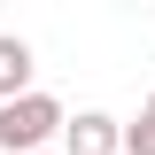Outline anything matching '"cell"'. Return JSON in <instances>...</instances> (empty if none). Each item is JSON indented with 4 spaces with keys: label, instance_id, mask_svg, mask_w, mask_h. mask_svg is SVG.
<instances>
[{
    "label": "cell",
    "instance_id": "cell-1",
    "mask_svg": "<svg viewBox=\"0 0 155 155\" xmlns=\"http://www.w3.org/2000/svg\"><path fill=\"white\" fill-rule=\"evenodd\" d=\"M70 109L54 93H23V101H0V155H47V140H62Z\"/></svg>",
    "mask_w": 155,
    "mask_h": 155
},
{
    "label": "cell",
    "instance_id": "cell-2",
    "mask_svg": "<svg viewBox=\"0 0 155 155\" xmlns=\"http://www.w3.org/2000/svg\"><path fill=\"white\" fill-rule=\"evenodd\" d=\"M62 155H124V124L109 109H78L62 124Z\"/></svg>",
    "mask_w": 155,
    "mask_h": 155
},
{
    "label": "cell",
    "instance_id": "cell-3",
    "mask_svg": "<svg viewBox=\"0 0 155 155\" xmlns=\"http://www.w3.org/2000/svg\"><path fill=\"white\" fill-rule=\"evenodd\" d=\"M31 39H16V31H0V101H23L31 93Z\"/></svg>",
    "mask_w": 155,
    "mask_h": 155
},
{
    "label": "cell",
    "instance_id": "cell-4",
    "mask_svg": "<svg viewBox=\"0 0 155 155\" xmlns=\"http://www.w3.org/2000/svg\"><path fill=\"white\" fill-rule=\"evenodd\" d=\"M124 155H155V93L140 101V116L124 124Z\"/></svg>",
    "mask_w": 155,
    "mask_h": 155
},
{
    "label": "cell",
    "instance_id": "cell-5",
    "mask_svg": "<svg viewBox=\"0 0 155 155\" xmlns=\"http://www.w3.org/2000/svg\"><path fill=\"white\" fill-rule=\"evenodd\" d=\"M47 155H54V147H47Z\"/></svg>",
    "mask_w": 155,
    "mask_h": 155
}]
</instances>
